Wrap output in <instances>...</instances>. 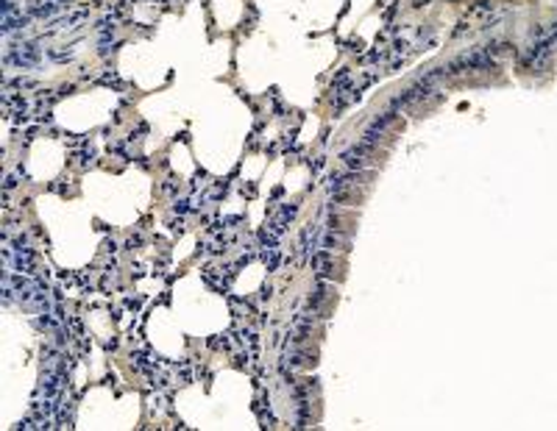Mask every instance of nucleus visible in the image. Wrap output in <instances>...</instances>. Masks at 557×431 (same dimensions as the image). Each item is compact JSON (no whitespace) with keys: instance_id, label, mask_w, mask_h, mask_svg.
Instances as JSON below:
<instances>
[{"instance_id":"obj_1","label":"nucleus","mask_w":557,"mask_h":431,"mask_svg":"<svg viewBox=\"0 0 557 431\" xmlns=\"http://www.w3.org/2000/svg\"><path fill=\"white\" fill-rule=\"evenodd\" d=\"M373 150L376 147H371V145H365L363 139H359L357 145H351L346 153H343V164H346L348 170H365L371 164V159H373Z\"/></svg>"},{"instance_id":"obj_2","label":"nucleus","mask_w":557,"mask_h":431,"mask_svg":"<svg viewBox=\"0 0 557 431\" xmlns=\"http://www.w3.org/2000/svg\"><path fill=\"white\" fill-rule=\"evenodd\" d=\"M396 114H399V111L390 109V111H384L382 117H376V120H373L371 126H368V131L363 134V142H365V145H371V147H376V145H379V139L387 137L390 126L396 122Z\"/></svg>"},{"instance_id":"obj_3","label":"nucleus","mask_w":557,"mask_h":431,"mask_svg":"<svg viewBox=\"0 0 557 431\" xmlns=\"http://www.w3.org/2000/svg\"><path fill=\"white\" fill-rule=\"evenodd\" d=\"M262 262L268 264V270L278 267V245L276 248H262Z\"/></svg>"},{"instance_id":"obj_4","label":"nucleus","mask_w":557,"mask_h":431,"mask_svg":"<svg viewBox=\"0 0 557 431\" xmlns=\"http://www.w3.org/2000/svg\"><path fill=\"white\" fill-rule=\"evenodd\" d=\"M490 11H493V6L482 0V3H477V6L471 9V17H485V14H490Z\"/></svg>"}]
</instances>
